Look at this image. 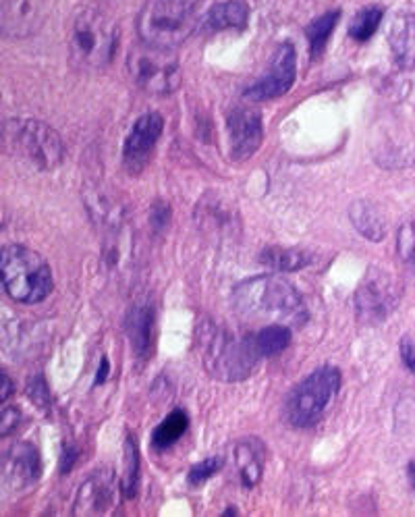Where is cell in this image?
<instances>
[{"label":"cell","mask_w":415,"mask_h":517,"mask_svg":"<svg viewBox=\"0 0 415 517\" xmlns=\"http://www.w3.org/2000/svg\"><path fill=\"white\" fill-rule=\"evenodd\" d=\"M239 318L258 324H301L308 318L299 291L279 275H260L239 283L233 291Z\"/></svg>","instance_id":"1"},{"label":"cell","mask_w":415,"mask_h":517,"mask_svg":"<svg viewBox=\"0 0 415 517\" xmlns=\"http://www.w3.org/2000/svg\"><path fill=\"white\" fill-rule=\"evenodd\" d=\"M198 347L206 372L225 383H237V380L247 378L258 362L252 337L239 339L214 322H204L200 326Z\"/></svg>","instance_id":"2"},{"label":"cell","mask_w":415,"mask_h":517,"mask_svg":"<svg viewBox=\"0 0 415 517\" xmlns=\"http://www.w3.org/2000/svg\"><path fill=\"white\" fill-rule=\"evenodd\" d=\"M200 3L202 0H146L137 15V34L146 44L175 50L196 27Z\"/></svg>","instance_id":"3"},{"label":"cell","mask_w":415,"mask_h":517,"mask_svg":"<svg viewBox=\"0 0 415 517\" xmlns=\"http://www.w3.org/2000/svg\"><path fill=\"white\" fill-rule=\"evenodd\" d=\"M0 150L27 160L42 171L57 169L65 158L61 135L46 123L34 119L0 123Z\"/></svg>","instance_id":"4"},{"label":"cell","mask_w":415,"mask_h":517,"mask_svg":"<svg viewBox=\"0 0 415 517\" xmlns=\"http://www.w3.org/2000/svg\"><path fill=\"white\" fill-rule=\"evenodd\" d=\"M0 281L19 304H40L52 291V272L48 262L25 246L0 250Z\"/></svg>","instance_id":"5"},{"label":"cell","mask_w":415,"mask_h":517,"mask_svg":"<svg viewBox=\"0 0 415 517\" xmlns=\"http://www.w3.org/2000/svg\"><path fill=\"white\" fill-rule=\"evenodd\" d=\"M117 42V27L104 13L96 9L81 11L71 25V61L86 71L104 69L115 57Z\"/></svg>","instance_id":"6"},{"label":"cell","mask_w":415,"mask_h":517,"mask_svg":"<svg viewBox=\"0 0 415 517\" xmlns=\"http://www.w3.org/2000/svg\"><path fill=\"white\" fill-rule=\"evenodd\" d=\"M127 71L133 84L152 96L173 94L181 86V65L171 48L146 42L133 46L127 57Z\"/></svg>","instance_id":"7"},{"label":"cell","mask_w":415,"mask_h":517,"mask_svg":"<svg viewBox=\"0 0 415 517\" xmlns=\"http://www.w3.org/2000/svg\"><path fill=\"white\" fill-rule=\"evenodd\" d=\"M341 389V372L332 366L314 370L303 383L291 393L287 403V418L297 428L314 426L324 418L332 401Z\"/></svg>","instance_id":"8"},{"label":"cell","mask_w":415,"mask_h":517,"mask_svg":"<svg viewBox=\"0 0 415 517\" xmlns=\"http://www.w3.org/2000/svg\"><path fill=\"white\" fill-rule=\"evenodd\" d=\"M401 302V283L391 272L374 268L355 291L357 320L376 326L389 318Z\"/></svg>","instance_id":"9"},{"label":"cell","mask_w":415,"mask_h":517,"mask_svg":"<svg viewBox=\"0 0 415 517\" xmlns=\"http://www.w3.org/2000/svg\"><path fill=\"white\" fill-rule=\"evenodd\" d=\"M295 73H297L295 48L289 42H285L276 48L264 77L260 81H256L252 88H247L245 96L256 102L279 98V96L287 94L291 90V86L295 84Z\"/></svg>","instance_id":"10"},{"label":"cell","mask_w":415,"mask_h":517,"mask_svg":"<svg viewBox=\"0 0 415 517\" xmlns=\"http://www.w3.org/2000/svg\"><path fill=\"white\" fill-rule=\"evenodd\" d=\"M164 129V119L158 113H146L137 119L123 146V165L131 175L142 173L150 162Z\"/></svg>","instance_id":"11"},{"label":"cell","mask_w":415,"mask_h":517,"mask_svg":"<svg viewBox=\"0 0 415 517\" xmlns=\"http://www.w3.org/2000/svg\"><path fill=\"white\" fill-rule=\"evenodd\" d=\"M196 223L206 239H212L214 243L231 241L241 231V219L235 206L218 194H208L202 198L196 208Z\"/></svg>","instance_id":"12"},{"label":"cell","mask_w":415,"mask_h":517,"mask_svg":"<svg viewBox=\"0 0 415 517\" xmlns=\"http://www.w3.org/2000/svg\"><path fill=\"white\" fill-rule=\"evenodd\" d=\"M42 476L40 453L30 443L13 445L0 457V484L11 491H25Z\"/></svg>","instance_id":"13"},{"label":"cell","mask_w":415,"mask_h":517,"mask_svg":"<svg viewBox=\"0 0 415 517\" xmlns=\"http://www.w3.org/2000/svg\"><path fill=\"white\" fill-rule=\"evenodd\" d=\"M44 0H0V36L30 38L42 30Z\"/></svg>","instance_id":"14"},{"label":"cell","mask_w":415,"mask_h":517,"mask_svg":"<svg viewBox=\"0 0 415 517\" xmlns=\"http://www.w3.org/2000/svg\"><path fill=\"white\" fill-rule=\"evenodd\" d=\"M227 131L231 156L239 162L252 158L258 152L264 138L262 115L254 111V108H233L227 119Z\"/></svg>","instance_id":"15"},{"label":"cell","mask_w":415,"mask_h":517,"mask_svg":"<svg viewBox=\"0 0 415 517\" xmlns=\"http://www.w3.org/2000/svg\"><path fill=\"white\" fill-rule=\"evenodd\" d=\"M115 495H117V484H115L113 472L98 470L79 486L77 497L73 501V513L83 517L104 515L113 509Z\"/></svg>","instance_id":"16"},{"label":"cell","mask_w":415,"mask_h":517,"mask_svg":"<svg viewBox=\"0 0 415 517\" xmlns=\"http://www.w3.org/2000/svg\"><path fill=\"white\" fill-rule=\"evenodd\" d=\"M125 331L137 362H148L156 345V312L152 304L133 306L125 318Z\"/></svg>","instance_id":"17"},{"label":"cell","mask_w":415,"mask_h":517,"mask_svg":"<svg viewBox=\"0 0 415 517\" xmlns=\"http://www.w3.org/2000/svg\"><path fill=\"white\" fill-rule=\"evenodd\" d=\"M83 198H86V206H88L92 221L104 233H113V231L123 229L125 208L113 194H108L106 189L92 185V189H86V192H83Z\"/></svg>","instance_id":"18"},{"label":"cell","mask_w":415,"mask_h":517,"mask_svg":"<svg viewBox=\"0 0 415 517\" xmlns=\"http://www.w3.org/2000/svg\"><path fill=\"white\" fill-rule=\"evenodd\" d=\"M235 464L241 482L247 488L260 484L264 474V447L256 439H245L235 445Z\"/></svg>","instance_id":"19"},{"label":"cell","mask_w":415,"mask_h":517,"mask_svg":"<svg viewBox=\"0 0 415 517\" xmlns=\"http://www.w3.org/2000/svg\"><path fill=\"white\" fill-rule=\"evenodd\" d=\"M389 44L401 67L415 69V17L403 15L395 21L389 34Z\"/></svg>","instance_id":"20"},{"label":"cell","mask_w":415,"mask_h":517,"mask_svg":"<svg viewBox=\"0 0 415 517\" xmlns=\"http://www.w3.org/2000/svg\"><path fill=\"white\" fill-rule=\"evenodd\" d=\"M349 219H351L353 227L366 239H370V241L384 239V235H386L384 216L374 202H368V200L353 202L349 208Z\"/></svg>","instance_id":"21"},{"label":"cell","mask_w":415,"mask_h":517,"mask_svg":"<svg viewBox=\"0 0 415 517\" xmlns=\"http://www.w3.org/2000/svg\"><path fill=\"white\" fill-rule=\"evenodd\" d=\"M249 21V9L241 0H227V3H218L208 13V25L214 32L223 30H243Z\"/></svg>","instance_id":"22"},{"label":"cell","mask_w":415,"mask_h":517,"mask_svg":"<svg viewBox=\"0 0 415 517\" xmlns=\"http://www.w3.org/2000/svg\"><path fill=\"white\" fill-rule=\"evenodd\" d=\"M258 358H272L283 353L291 343V326L266 324L252 337Z\"/></svg>","instance_id":"23"},{"label":"cell","mask_w":415,"mask_h":517,"mask_svg":"<svg viewBox=\"0 0 415 517\" xmlns=\"http://www.w3.org/2000/svg\"><path fill=\"white\" fill-rule=\"evenodd\" d=\"M258 260L276 270V272H295V270H301L306 268L310 264V254L301 252L297 248H279V246H270V248H264L258 256Z\"/></svg>","instance_id":"24"},{"label":"cell","mask_w":415,"mask_h":517,"mask_svg":"<svg viewBox=\"0 0 415 517\" xmlns=\"http://www.w3.org/2000/svg\"><path fill=\"white\" fill-rule=\"evenodd\" d=\"M121 488L125 499H133L137 495V488H140V447H137L131 434L123 443Z\"/></svg>","instance_id":"25"},{"label":"cell","mask_w":415,"mask_h":517,"mask_svg":"<svg viewBox=\"0 0 415 517\" xmlns=\"http://www.w3.org/2000/svg\"><path fill=\"white\" fill-rule=\"evenodd\" d=\"M187 426H189V418L183 410H175L173 414L166 416L158 428L154 430L152 434V445L156 449H169L173 447L183 434L187 432Z\"/></svg>","instance_id":"26"},{"label":"cell","mask_w":415,"mask_h":517,"mask_svg":"<svg viewBox=\"0 0 415 517\" xmlns=\"http://www.w3.org/2000/svg\"><path fill=\"white\" fill-rule=\"evenodd\" d=\"M341 13L339 11H330L324 13L320 17H316L308 27H306V38L310 42V52H312V59H320L324 54V48L328 44L330 34L335 32L337 21H339Z\"/></svg>","instance_id":"27"},{"label":"cell","mask_w":415,"mask_h":517,"mask_svg":"<svg viewBox=\"0 0 415 517\" xmlns=\"http://www.w3.org/2000/svg\"><path fill=\"white\" fill-rule=\"evenodd\" d=\"M382 9L380 7H368V9H362L359 11L351 25H349V36L357 42H368L374 32L378 30V25L382 21Z\"/></svg>","instance_id":"28"},{"label":"cell","mask_w":415,"mask_h":517,"mask_svg":"<svg viewBox=\"0 0 415 517\" xmlns=\"http://www.w3.org/2000/svg\"><path fill=\"white\" fill-rule=\"evenodd\" d=\"M397 254L405 270L415 277V221L401 225L397 235Z\"/></svg>","instance_id":"29"},{"label":"cell","mask_w":415,"mask_h":517,"mask_svg":"<svg viewBox=\"0 0 415 517\" xmlns=\"http://www.w3.org/2000/svg\"><path fill=\"white\" fill-rule=\"evenodd\" d=\"M223 466H225V459L223 457H208V459L200 461V464L189 468V484H193V486L204 484L214 474H218L220 470H223Z\"/></svg>","instance_id":"30"},{"label":"cell","mask_w":415,"mask_h":517,"mask_svg":"<svg viewBox=\"0 0 415 517\" xmlns=\"http://www.w3.org/2000/svg\"><path fill=\"white\" fill-rule=\"evenodd\" d=\"M19 424H21V412L17 407H3V410H0V439L13 434Z\"/></svg>","instance_id":"31"},{"label":"cell","mask_w":415,"mask_h":517,"mask_svg":"<svg viewBox=\"0 0 415 517\" xmlns=\"http://www.w3.org/2000/svg\"><path fill=\"white\" fill-rule=\"evenodd\" d=\"M30 397L34 399V403L40 407V410H42V407L50 405V395H48V389H46V383H44L42 376L34 378L30 383Z\"/></svg>","instance_id":"32"},{"label":"cell","mask_w":415,"mask_h":517,"mask_svg":"<svg viewBox=\"0 0 415 517\" xmlns=\"http://www.w3.org/2000/svg\"><path fill=\"white\" fill-rule=\"evenodd\" d=\"M169 221H171V210H169V206H166L164 202L154 204V208H152V219H150L152 227H154L156 231H160V229H164L166 225H169Z\"/></svg>","instance_id":"33"},{"label":"cell","mask_w":415,"mask_h":517,"mask_svg":"<svg viewBox=\"0 0 415 517\" xmlns=\"http://www.w3.org/2000/svg\"><path fill=\"white\" fill-rule=\"evenodd\" d=\"M401 358L403 364L415 374V341H411L409 337H403L401 341Z\"/></svg>","instance_id":"34"},{"label":"cell","mask_w":415,"mask_h":517,"mask_svg":"<svg viewBox=\"0 0 415 517\" xmlns=\"http://www.w3.org/2000/svg\"><path fill=\"white\" fill-rule=\"evenodd\" d=\"M13 391H15V387L11 383V378L0 370V403H5L13 395Z\"/></svg>","instance_id":"35"},{"label":"cell","mask_w":415,"mask_h":517,"mask_svg":"<svg viewBox=\"0 0 415 517\" xmlns=\"http://www.w3.org/2000/svg\"><path fill=\"white\" fill-rule=\"evenodd\" d=\"M63 464H61V470L67 474L73 466H75V461H77V451L73 449V447H69V445H65V449H63Z\"/></svg>","instance_id":"36"},{"label":"cell","mask_w":415,"mask_h":517,"mask_svg":"<svg viewBox=\"0 0 415 517\" xmlns=\"http://www.w3.org/2000/svg\"><path fill=\"white\" fill-rule=\"evenodd\" d=\"M108 370H110L108 362H106V360H102V366H100V372H98V383H104L106 376H108Z\"/></svg>","instance_id":"37"}]
</instances>
